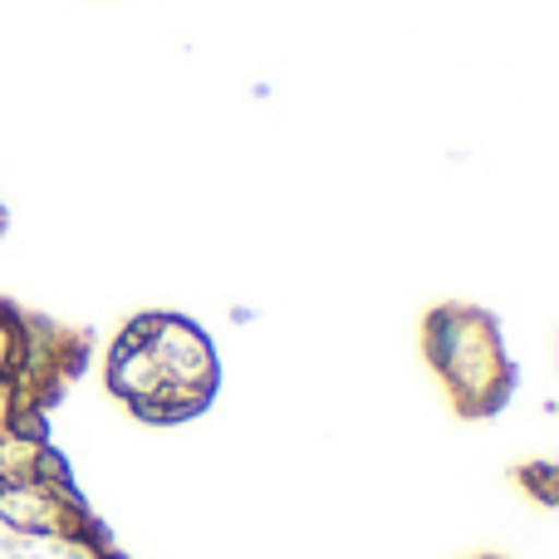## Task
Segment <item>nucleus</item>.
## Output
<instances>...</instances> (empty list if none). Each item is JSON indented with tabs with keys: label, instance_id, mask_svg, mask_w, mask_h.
I'll return each instance as SVG.
<instances>
[{
	"label": "nucleus",
	"instance_id": "nucleus-3",
	"mask_svg": "<svg viewBox=\"0 0 559 559\" xmlns=\"http://www.w3.org/2000/svg\"><path fill=\"white\" fill-rule=\"evenodd\" d=\"M88 354V329L0 299V447L49 432V413L79 383Z\"/></svg>",
	"mask_w": 559,
	"mask_h": 559
},
{
	"label": "nucleus",
	"instance_id": "nucleus-5",
	"mask_svg": "<svg viewBox=\"0 0 559 559\" xmlns=\"http://www.w3.org/2000/svg\"><path fill=\"white\" fill-rule=\"evenodd\" d=\"M5 226H10V212H5V202H0V236H5Z\"/></svg>",
	"mask_w": 559,
	"mask_h": 559
},
{
	"label": "nucleus",
	"instance_id": "nucleus-4",
	"mask_svg": "<svg viewBox=\"0 0 559 559\" xmlns=\"http://www.w3.org/2000/svg\"><path fill=\"white\" fill-rule=\"evenodd\" d=\"M423 358L432 364L437 383L447 388V403L466 423L506 413L521 388L506 334L491 309L481 305H432L423 314Z\"/></svg>",
	"mask_w": 559,
	"mask_h": 559
},
{
	"label": "nucleus",
	"instance_id": "nucleus-6",
	"mask_svg": "<svg viewBox=\"0 0 559 559\" xmlns=\"http://www.w3.org/2000/svg\"><path fill=\"white\" fill-rule=\"evenodd\" d=\"M476 559H506V555H476Z\"/></svg>",
	"mask_w": 559,
	"mask_h": 559
},
{
	"label": "nucleus",
	"instance_id": "nucleus-2",
	"mask_svg": "<svg viewBox=\"0 0 559 559\" xmlns=\"http://www.w3.org/2000/svg\"><path fill=\"white\" fill-rule=\"evenodd\" d=\"M0 559H128L49 432L0 447Z\"/></svg>",
	"mask_w": 559,
	"mask_h": 559
},
{
	"label": "nucleus",
	"instance_id": "nucleus-1",
	"mask_svg": "<svg viewBox=\"0 0 559 559\" xmlns=\"http://www.w3.org/2000/svg\"><path fill=\"white\" fill-rule=\"evenodd\" d=\"M104 383L138 423H197L222 393V354L197 319L177 309H143L114 334Z\"/></svg>",
	"mask_w": 559,
	"mask_h": 559
}]
</instances>
